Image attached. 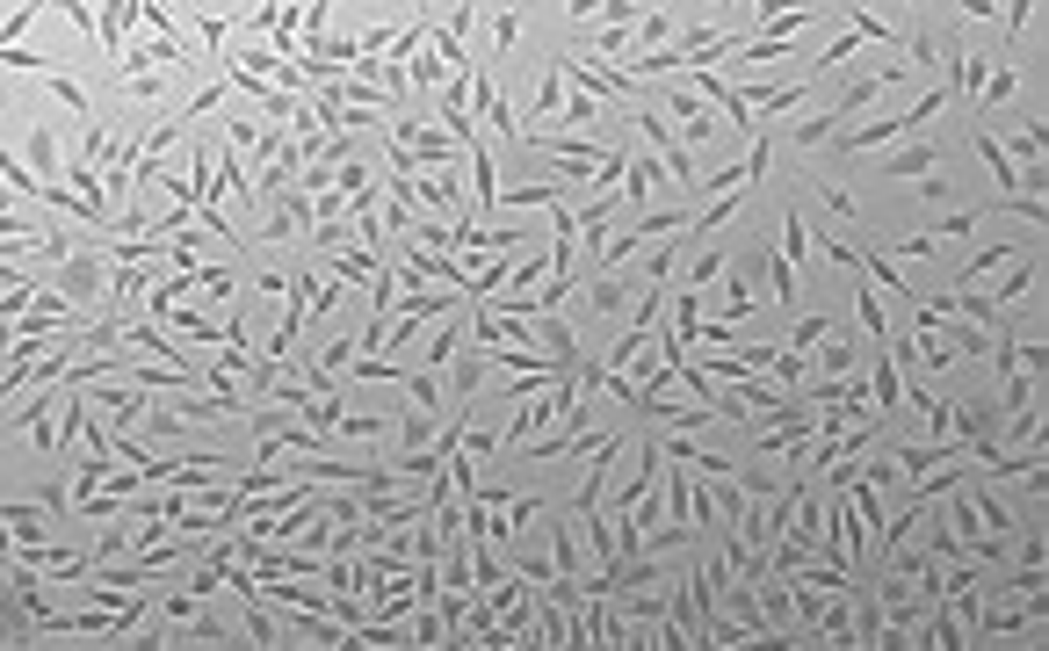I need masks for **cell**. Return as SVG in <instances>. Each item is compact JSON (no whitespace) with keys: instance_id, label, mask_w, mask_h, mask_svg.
<instances>
[{"instance_id":"obj_11","label":"cell","mask_w":1049,"mask_h":651,"mask_svg":"<svg viewBox=\"0 0 1049 651\" xmlns=\"http://www.w3.org/2000/svg\"><path fill=\"white\" fill-rule=\"evenodd\" d=\"M717 275H724V254H717V246H709V254H695V268H688V290L717 283Z\"/></svg>"},{"instance_id":"obj_21","label":"cell","mask_w":1049,"mask_h":651,"mask_svg":"<svg viewBox=\"0 0 1049 651\" xmlns=\"http://www.w3.org/2000/svg\"><path fill=\"white\" fill-rule=\"evenodd\" d=\"M898 8H919V0H898Z\"/></svg>"},{"instance_id":"obj_6","label":"cell","mask_w":1049,"mask_h":651,"mask_svg":"<svg viewBox=\"0 0 1049 651\" xmlns=\"http://www.w3.org/2000/svg\"><path fill=\"white\" fill-rule=\"evenodd\" d=\"M934 167H941V145H905V152H890V160H883L890 181H927Z\"/></svg>"},{"instance_id":"obj_12","label":"cell","mask_w":1049,"mask_h":651,"mask_svg":"<svg viewBox=\"0 0 1049 651\" xmlns=\"http://www.w3.org/2000/svg\"><path fill=\"white\" fill-rule=\"evenodd\" d=\"M29 160H37V174H58V138L37 131V138H29Z\"/></svg>"},{"instance_id":"obj_16","label":"cell","mask_w":1049,"mask_h":651,"mask_svg":"<svg viewBox=\"0 0 1049 651\" xmlns=\"http://www.w3.org/2000/svg\"><path fill=\"white\" fill-rule=\"evenodd\" d=\"M825 333H832V319L811 312V319H796V340H789V348H811V340H825Z\"/></svg>"},{"instance_id":"obj_8","label":"cell","mask_w":1049,"mask_h":651,"mask_svg":"<svg viewBox=\"0 0 1049 651\" xmlns=\"http://www.w3.org/2000/svg\"><path fill=\"white\" fill-rule=\"evenodd\" d=\"M818 348H825V355H818V377H847V369L861 362V348H854V340H847V333H825V340H818Z\"/></svg>"},{"instance_id":"obj_18","label":"cell","mask_w":1049,"mask_h":651,"mask_svg":"<svg viewBox=\"0 0 1049 651\" xmlns=\"http://www.w3.org/2000/svg\"><path fill=\"white\" fill-rule=\"evenodd\" d=\"M955 15H970V22H992V15H999V0H955Z\"/></svg>"},{"instance_id":"obj_14","label":"cell","mask_w":1049,"mask_h":651,"mask_svg":"<svg viewBox=\"0 0 1049 651\" xmlns=\"http://www.w3.org/2000/svg\"><path fill=\"white\" fill-rule=\"evenodd\" d=\"M977 217H984V210H955V217H948V225L934 232V246H941V239H970V232H977Z\"/></svg>"},{"instance_id":"obj_7","label":"cell","mask_w":1049,"mask_h":651,"mask_svg":"<svg viewBox=\"0 0 1049 651\" xmlns=\"http://www.w3.org/2000/svg\"><path fill=\"white\" fill-rule=\"evenodd\" d=\"M1035 275H1042V254H1035V246H1021V254H1013V275H1006V290H992V304H1021V297L1035 290Z\"/></svg>"},{"instance_id":"obj_19","label":"cell","mask_w":1049,"mask_h":651,"mask_svg":"<svg viewBox=\"0 0 1049 651\" xmlns=\"http://www.w3.org/2000/svg\"><path fill=\"white\" fill-rule=\"evenodd\" d=\"M572 565H579V543H572V529H558V572L572 579Z\"/></svg>"},{"instance_id":"obj_5","label":"cell","mask_w":1049,"mask_h":651,"mask_svg":"<svg viewBox=\"0 0 1049 651\" xmlns=\"http://www.w3.org/2000/svg\"><path fill=\"white\" fill-rule=\"evenodd\" d=\"M471 116H485V123H492V131H500V138H521V123L507 116V102H500V87H492L485 73L471 80Z\"/></svg>"},{"instance_id":"obj_15","label":"cell","mask_w":1049,"mask_h":651,"mask_svg":"<svg viewBox=\"0 0 1049 651\" xmlns=\"http://www.w3.org/2000/svg\"><path fill=\"white\" fill-rule=\"evenodd\" d=\"M724 290H731V297H724V319H746V312H753V290H746V283H738V275H731V283H724Z\"/></svg>"},{"instance_id":"obj_4","label":"cell","mask_w":1049,"mask_h":651,"mask_svg":"<svg viewBox=\"0 0 1049 651\" xmlns=\"http://www.w3.org/2000/svg\"><path fill=\"white\" fill-rule=\"evenodd\" d=\"M963 492H970V507H977V521H984V536H999V543H1006L1013 529H1021V514H1013V507L999 500V492H984V485H970V478H963Z\"/></svg>"},{"instance_id":"obj_17","label":"cell","mask_w":1049,"mask_h":651,"mask_svg":"<svg viewBox=\"0 0 1049 651\" xmlns=\"http://www.w3.org/2000/svg\"><path fill=\"white\" fill-rule=\"evenodd\" d=\"M558 102H565V73H558V66H550V80H543V95H536V109L550 116V109H558Z\"/></svg>"},{"instance_id":"obj_2","label":"cell","mask_w":1049,"mask_h":651,"mask_svg":"<svg viewBox=\"0 0 1049 651\" xmlns=\"http://www.w3.org/2000/svg\"><path fill=\"white\" fill-rule=\"evenodd\" d=\"M869 362H876L869 406H876V413H898V406H905V362L890 355V340H869Z\"/></svg>"},{"instance_id":"obj_1","label":"cell","mask_w":1049,"mask_h":651,"mask_svg":"<svg viewBox=\"0 0 1049 651\" xmlns=\"http://www.w3.org/2000/svg\"><path fill=\"white\" fill-rule=\"evenodd\" d=\"M630 116H637V131H644V138H652V152H659V160H666V174H673V181H681V189H695V152H688L681 138H673V131H666V123H659L652 109H630Z\"/></svg>"},{"instance_id":"obj_10","label":"cell","mask_w":1049,"mask_h":651,"mask_svg":"<svg viewBox=\"0 0 1049 651\" xmlns=\"http://www.w3.org/2000/svg\"><path fill=\"white\" fill-rule=\"evenodd\" d=\"M1028 15H1035V0H1006V51L1021 58V29H1028Z\"/></svg>"},{"instance_id":"obj_3","label":"cell","mask_w":1049,"mask_h":651,"mask_svg":"<svg viewBox=\"0 0 1049 651\" xmlns=\"http://www.w3.org/2000/svg\"><path fill=\"white\" fill-rule=\"evenodd\" d=\"M666 116L688 123V145H702L709 131H717V116H709V102L695 95V87H666Z\"/></svg>"},{"instance_id":"obj_13","label":"cell","mask_w":1049,"mask_h":651,"mask_svg":"<svg viewBox=\"0 0 1049 651\" xmlns=\"http://www.w3.org/2000/svg\"><path fill=\"white\" fill-rule=\"evenodd\" d=\"M615 304H623V283L601 268V275H594V312H615Z\"/></svg>"},{"instance_id":"obj_9","label":"cell","mask_w":1049,"mask_h":651,"mask_svg":"<svg viewBox=\"0 0 1049 651\" xmlns=\"http://www.w3.org/2000/svg\"><path fill=\"white\" fill-rule=\"evenodd\" d=\"M854 312H861V326H869V340H890V312H883L876 290H854Z\"/></svg>"},{"instance_id":"obj_20","label":"cell","mask_w":1049,"mask_h":651,"mask_svg":"<svg viewBox=\"0 0 1049 651\" xmlns=\"http://www.w3.org/2000/svg\"><path fill=\"white\" fill-rule=\"evenodd\" d=\"M565 15L579 22V15H601V0H565Z\"/></svg>"}]
</instances>
